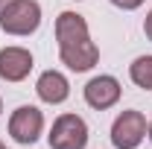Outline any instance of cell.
<instances>
[{
    "instance_id": "5",
    "label": "cell",
    "mask_w": 152,
    "mask_h": 149,
    "mask_svg": "<svg viewBox=\"0 0 152 149\" xmlns=\"http://www.w3.org/2000/svg\"><path fill=\"white\" fill-rule=\"evenodd\" d=\"M41 131H44V114L38 111L35 105H20V108L12 111V117H9V134H12L15 143L29 146V143H35L41 137Z\"/></svg>"
},
{
    "instance_id": "11",
    "label": "cell",
    "mask_w": 152,
    "mask_h": 149,
    "mask_svg": "<svg viewBox=\"0 0 152 149\" xmlns=\"http://www.w3.org/2000/svg\"><path fill=\"white\" fill-rule=\"evenodd\" d=\"M143 32H146V38L152 41V12L146 15V18H143Z\"/></svg>"
},
{
    "instance_id": "10",
    "label": "cell",
    "mask_w": 152,
    "mask_h": 149,
    "mask_svg": "<svg viewBox=\"0 0 152 149\" xmlns=\"http://www.w3.org/2000/svg\"><path fill=\"white\" fill-rule=\"evenodd\" d=\"M117 9H126V12H132V9H137V6H143V0H111Z\"/></svg>"
},
{
    "instance_id": "6",
    "label": "cell",
    "mask_w": 152,
    "mask_h": 149,
    "mask_svg": "<svg viewBox=\"0 0 152 149\" xmlns=\"http://www.w3.org/2000/svg\"><path fill=\"white\" fill-rule=\"evenodd\" d=\"M120 93H123V88H120V82L114 76H94L85 85V102L91 108H96V111H105V108L117 105Z\"/></svg>"
},
{
    "instance_id": "3",
    "label": "cell",
    "mask_w": 152,
    "mask_h": 149,
    "mask_svg": "<svg viewBox=\"0 0 152 149\" xmlns=\"http://www.w3.org/2000/svg\"><path fill=\"white\" fill-rule=\"evenodd\" d=\"M50 149H85L88 146V123L79 114H58L47 134Z\"/></svg>"
},
{
    "instance_id": "7",
    "label": "cell",
    "mask_w": 152,
    "mask_h": 149,
    "mask_svg": "<svg viewBox=\"0 0 152 149\" xmlns=\"http://www.w3.org/2000/svg\"><path fill=\"white\" fill-rule=\"evenodd\" d=\"M32 70V53L23 47H3L0 50V79L3 82H23Z\"/></svg>"
},
{
    "instance_id": "2",
    "label": "cell",
    "mask_w": 152,
    "mask_h": 149,
    "mask_svg": "<svg viewBox=\"0 0 152 149\" xmlns=\"http://www.w3.org/2000/svg\"><path fill=\"white\" fill-rule=\"evenodd\" d=\"M38 26H41L38 0H12L0 12V29L6 35H32Z\"/></svg>"
},
{
    "instance_id": "8",
    "label": "cell",
    "mask_w": 152,
    "mask_h": 149,
    "mask_svg": "<svg viewBox=\"0 0 152 149\" xmlns=\"http://www.w3.org/2000/svg\"><path fill=\"white\" fill-rule=\"evenodd\" d=\"M35 93H38V99L47 102V105H61L70 96V82L58 70H44L35 82Z\"/></svg>"
},
{
    "instance_id": "9",
    "label": "cell",
    "mask_w": 152,
    "mask_h": 149,
    "mask_svg": "<svg viewBox=\"0 0 152 149\" xmlns=\"http://www.w3.org/2000/svg\"><path fill=\"white\" fill-rule=\"evenodd\" d=\"M129 76L137 88L143 91H152V56H137L129 64Z\"/></svg>"
},
{
    "instance_id": "1",
    "label": "cell",
    "mask_w": 152,
    "mask_h": 149,
    "mask_svg": "<svg viewBox=\"0 0 152 149\" xmlns=\"http://www.w3.org/2000/svg\"><path fill=\"white\" fill-rule=\"evenodd\" d=\"M56 41L61 64L73 73H85L99 61V47L91 41L88 20L79 12H61L56 18Z\"/></svg>"
},
{
    "instance_id": "12",
    "label": "cell",
    "mask_w": 152,
    "mask_h": 149,
    "mask_svg": "<svg viewBox=\"0 0 152 149\" xmlns=\"http://www.w3.org/2000/svg\"><path fill=\"white\" fill-rule=\"evenodd\" d=\"M9 3H12V0H0V12H3V9H6Z\"/></svg>"
},
{
    "instance_id": "13",
    "label": "cell",
    "mask_w": 152,
    "mask_h": 149,
    "mask_svg": "<svg viewBox=\"0 0 152 149\" xmlns=\"http://www.w3.org/2000/svg\"><path fill=\"white\" fill-rule=\"evenodd\" d=\"M146 131H149V140H152V123H149V129H146Z\"/></svg>"
},
{
    "instance_id": "15",
    "label": "cell",
    "mask_w": 152,
    "mask_h": 149,
    "mask_svg": "<svg viewBox=\"0 0 152 149\" xmlns=\"http://www.w3.org/2000/svg\"><path fill=\"white\" fill-rule=\"evenodd\" d=\"M0 111H3V102H0Z\"/></svg>"
},
{
    "instance_id": "14",
    "label": "cell",
    "mask_w": 152,
    "mask_h": 149,
    "mask_svg": "<svg viewBox=\"0 0 152 149\" xmlns=\"http://www.w3.org/2000/svg\"><path fill=\"white\" fill-rule=\"evenodd\" d=\"M0 149H6V143H0Z\"/></svg>"
},
{
    "instance_id": "4",
    "label": "cell",
    "mask_w": 152,
    "mask_h": 149,
    "mask_svg": "<svg viewBox=\"0 0 152 149\" xmlns=\"http://www.w3.org/2000/svg\"><path fill=\"white\" fill-rule=\"evenodd\" d=\"M146 117L140 111H120L117 114V120L111 123V143L114 149H137L140 146V140L146 137Z\"/></svg>"
}]
</instances>
